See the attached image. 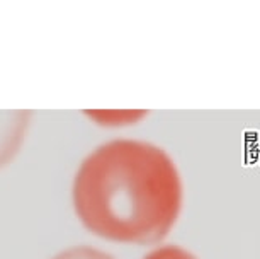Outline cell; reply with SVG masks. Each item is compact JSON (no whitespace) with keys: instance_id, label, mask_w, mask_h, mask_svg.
<instances>
[{"instance_id":"cell-3","label":"cell","mask_w":260,"mask_h":259,"mask_svg":"<svg viewBox=\"0 0 260 259\" xmlns=\"http://www.w3.org/2000/svg\"><path fill=\"white\" fill-rule=\"evenodd\" d=\"M145 259H198L194 254H190L185 249L179 246H161L155 251H151Z\"/></svg>"},{"instance_id":"cell-2","label":"cell","mask_w":260,"mask_h":259,"mask_svg":"<svg viewBox=\"0 0 260 259\" xmlns=\"http://www.w3.org/2000/svg\"><path fill=\"white\" fill-rule=\"evenodd\" d=\"M55 259H114V257L106 252H102V251H97L94 247L82 246V247L68 249V251L58 254Z\"/></svg>"},{"instance_id":"cell-1","label":"cell","mask_w":260,"mask_h":259,"mask_svg":"<svg viewBox=\"0 0 260 259\" xmlns=\"http://www.w3.org/2000/svg\"><path fill=\"white\" fill-rule=\"evenodd\" d=\"M73 205L95 236L151 244L177 222L182 183L174 160L160 147L114 140L82 162L73 183Z\"/></svg>"}]
</instances>
